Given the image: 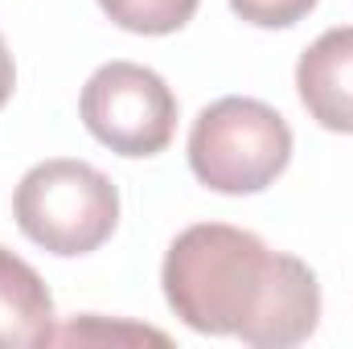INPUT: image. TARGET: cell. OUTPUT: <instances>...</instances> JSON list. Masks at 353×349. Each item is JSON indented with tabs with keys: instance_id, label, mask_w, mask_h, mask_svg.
Here are the masks:
<instances>
[{
	"instance_id": "cell-9",
	"label": "cell",
	"mask_w": 353,
	"mask_h": 349,
	"mask_svg": "<svg viewBox=\"0 0 353 349\" xmlns=\"http://www.w3.org/2000/svg\"><path fill=\"white\" fill-rule=\"evenodd\" d=\"M12 87H17V66H12V54H8V46L0 37V107L12 99Z\"/></svg>"
},
{
	"instance_id": "cell-6",
	"label": "cell",
	"mask_w": 353,
	"mask_h": 349,
	"mask_svg": "<svg viewBox=\"0 0 353 349\" xmlns=\"http://www.w3.org/2000/svg\"><path fill=\"white\" fill-rule=\"evenodd\" d=\"M54 296L46 279L0 247V349L54 346Z\"/></svg>"
},
{
	"instance_id": "cell-1",
	"label": "cell",
	"mask_w": 353,
	"mask_h": 349,
	"mask_svg": "<svg viewBox=\"0 0 353 349\" xmlns=\"http://www.w3.org/2000/svg\"><path fill=\"white\" fill-rule=\"evenodd\" d=\"M161 283L176 321L193 333L239 337L259 349L300 346L321 321L312 267L226 222L181 230L165 255Z\"/></svg>"
},
{
	"instance_id": "cell-5",
	"label": "cell",
	"mask_w": 353,
	"mask_h": 349,
	"mask_svg": "<svg viewBox=\"0 0 353 349\" xmlns=\"http://www.w3.org/2000/svg\"><path fill=\"white\" fill-rule=\"evenodd\" d=\"M296 90L304 111L329 128L353 136V25L321 33L296 62Z\"/></svg>"
},
{
	"instance_id": "cell-4",
	"label": "cell",
	"mask_w": 353,
	"mask_h": 349,
	"mask_svg": "<svg viewBox=\"0 0 353 349\" xmlns=\"http://www.w3.org/2000/svg\"><path fill=\"white\" fill-rule=\"evenodd\" d=\"M79 115L87 132L119 157H157L176 132V99L169 83L136 62H107L83 87Z\"/></svg>"
},
{
	"instance_id": "cell-7",
	"label": "cell",
	"mask_w": 353,
	"mask_h": 349,
	"mask_svg": "<svg viewBox=\"0 0 353 349\" xmlns=\"http://www.w3.org/2000/svg\"><path fill=\"white\" fill-rule=\"evenodd\" d=\"M99 8L128 33L165 37L193 21L197 0H99Z\"/></svg>"
},
{
	"instance_id": "cell-8",
	"label": "cell",
	"mask_w": 353,
	"mask_h": 349,
	"mask_svg": "<svg viewBox=\"0 0 353 349\" xmlns=\"http://www.w3.org/2000/svg\"><path fill=\"white\" fill-rule=\"evenodd\" d=\"M230 8L247 25H259V29H292V25H300L316 8V0H230Z\"/></svg>"
},
{
	"instance_id": "cell-3",
	"label": "cell",
	"mask_w": 353,
	"mask_h": 349,
	"mask_svg": "<svg viewBox=\"0 0 353 349\" xmlns=\"http://www.w3.org/2000/svg\"><path fill=\"white\" fill-rule=\"evenodd\" d=\"M292 161V128L263 99L226 94L189 128V169L214 193H263Z\"/></svg>"
},
{
	"instance_id": "cell-2",
	"label": "cell",
	"mask_w": 353,
	"mask_h": 349,
	"mask_svg": "<svg viewBox=\"0 0 353 349\" xmlns=\"http://www.w3.org/2000/svg\"><path fill=\"white\" fill-rule=\"evenodd\" d=\"M17 226L50 255L74 259L99 251L119 226V189L87 161L54 157L33 165L12 193Z\"/></svg>"
}]
</instances>
